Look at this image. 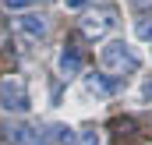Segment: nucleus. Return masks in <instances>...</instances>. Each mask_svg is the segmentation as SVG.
Here are the masks:
<instances>
[{"instance_id": "f257e3e1", "label": "nucleus", "mask_w": 152, "mask_h": 145, "mask_svg": "<svg viewBox=\"0 0 152 145\" xmlns=\"http://www.w3.org/2000/svg\"><path fill=\"white\" fill-rule=\"evenodd\" d=\"M99 64L106 67L110 74H131L134 67H138V53L124 42V39H113V42H106L103 46V53H99Z\"/></svg>"}, {"instance_id": "f03ea898", "label": "nucleus", "mask_w": 152, "mask_h": 145, "mask_svg": "<svg viewBox=\"0 0 152 145\" xmlns=\"http://www.w3.org/2000/svg\"><path fill=\"white\" fill-rule=\"evenodd\" d=\"M28 106H32V99H28L25 85L18 78H4L0 81V110L4 113H28Z\"/></svg>"}, {"instance_id": "7ed1b4c3", "label": "nucleus", "mask_w": 152, "mask_h": 145, "mask_svg": "<svg viewBox=\"0 0 152 145\" xmlns=\"http://www.w3.org/2000/svg\"><path fill=\"white\" fill-rule=\"evenodd\" d=\"M14 32L25 42H39V39L46 36V21L39 14H21V18H14Z\"/></svg>"}, {"instance_id": "20e7f679", "label": "nucleus", "mask_w": 152, "mask_h": 145, "mask_svg": "<svg viewBox=\"0 0 152 145\" xmlns=\"http://www.w3.org/2000/svg\"><path fill=\"white\" fill-rule=\"evenodd\" d=\"M110 25H113V21H110L106 14H88V18H81V32H85L88 39L106 36V32H110Z\"/></svg>"}, {"instance_id": "39448f33", "label": "nucleus", "mask_w": 152, "mask_h": 145, "mask_svg": "<svg viewBox=\"0 0 152 145\" xmlns=\"http://www.w3.org/2000/svg\"><path fill=\"white\" fill-rule=\"evenodd\" d=\"M78 71H81V57H78L75 46H67V50L60 53V74H64V78H75Z\"/></svg>"}, {"instance_id": "423d86ee", "label": "nucleus", "mask_w": 152, "mask_h": 145, "mask_svg": "<svg viewBox=\"0 0 152 145\" xmlns=\"http://www.w3.org/2000/svg\"><path fill=\"white\" fill-rule=\"evenodd\" d=\"M7 138H11L14 145H39L42 138H46V135H42L39 127H14V131H11Z\"/></svg>"}, {"instance_id": "0eeeda50", "label": "nucleus", "mask_w": 152, "mask_h": 145, "mask_svg": "<svg viewBox=\"0 0 152 145\" xmlns=\"http://www.w3.org/2000/svg\"><path fill=\"white\" fill-rule=\"evenodd\" d=\"M85 81H88V92H96V96H110V92H113V85H110L103 74H88Z\"/></svg>"}, {"instance_id": "6e6552de", "label": "nucleus", "mask_w": 152, "mask_h": 145, "mask_svg": "<svg viewBox=\"0 0 152 145\" xmlns=\"http://www.w3.org/2000/svg\"><path fill=\"white\" fill-rule=\"evenodd\" d=\"M0 4H4L7 11H25V7H36L39 0H0Z\"/></svg>"}, {"instance_id": "1a4fd4ad", "label": "nucleus", "mask_w": 152, "mask_h": 145, "mask_svg": "<svg viewBox=\"0 0 152 145\" xmlns=\"http://www.w3.org/2000/svg\"><path fill=\"white\" fill-rule=\"evenodd\" d=\"M75 145H99V131H81L75 138Z\"/></svg>"}, {"instance_id": "9d476101", "label": "nucleus", "mask_w": 152, "mask_h": 145, "mask_svg": "<svg viewBox=\"0 0 152 145\" xmlns=\"http://www.w3.org/2000/svg\"><path fill=\"white\" fill-rule=\"evenodd\" d=\"M134 36L149 42V39H152V21H138V29H134Z\"/></svg>"}, {"instance_id": "9b49d317", "label": "nucleus", "mask_w": 152, "mask_h": 145, "mask_svg": "<svg viewBox=\"0 0 152 145\" xmlns=\"http://www.w3.org/2000/svg\"><path fill=\"white\" fill-rule=\"evenodd\" d=\"M142 103H152V78L142 85Z\"/></svg>"}, {"instance_id": "f8f14e48", "label": "nucleus", "mask_w": 152, "mask_h": 145, "mask_svg": "<svg viewBox=\"0 0 152 145\" xmlns=\"http://www.w3.org/2000/svg\"><path fill=\"white\" fill-rule=\"evenodd\" d=\"M64 4H67V7H71V11H78V7H85V4H88V0H64Z\"/></svg>"}]
</instances>
